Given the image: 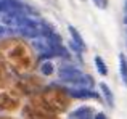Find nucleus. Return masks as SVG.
<instances>
[{
    "label": "nucleus",
    "instance_id": "1",
    "mask_svg": "<svg viewBox=\"0 0 127 119\" xmlns=\"http://www.w3.org/2000/svg\"><path fill=\"white\" fill-rule=\"evenodd\" d=\"M121 72H122V77H124V81L127 82V61L126 58L121 55Z\"/></svg>",
    "mask_w": 127,
    "mask_h": 119
},
{
    "label": "nucleus",
    "instance_id": "2",
    "mask_svg": "<svg viewBox=\"0 0 127 119\" xmlns=\"http://www.w3.org/2000/svg\"><path fill=\"white\" fill-rule=\"evenodd\" d=\"M96 68H98V71L101 72V74H108V69H106V66H105V63L101 61V58H96Z\"/></svg>",
    "mask_w": 127,
    "mask_h": 119
},
{
    "label": "nucleus",
    "instance_id": "3",
    "mask_svg": "<svg viewBox=\"0 0 127 119\" xmlns=\"http://www.w3.org/2000/svg\"><path fill=\"white\" fill-rule=\"evenodd\" d=\"M40 71L43 72V74H50V72L53 71V66L50 64V63H45V64H43L42 68H40Z\"/></svg>",
    "mask_w": 127,
    "mask_h": 119
},
{
    "label": "nucleus",
    "instance_id": "4",
    "mask_svg": "<svg viewBox=\"0 0 127 119\" xmlns=\"http://www.w3.org/2000/svg\"><path fill=\"white\" fill-rule=\"evenodd\" d=\"M101 90L105 92V95H106V98H108V101L111 103V92H109V89L106 87V84H101Z\"/></svg>",
    "mask_w": 127,
    "mask_h": 119
},
{
    "label": "nucleus",
    "instance_id": "5",
    "mask_svg": "<svg viewBox=\"0 0 127 119\" xmlns=\"http://www.w3.org/2000/svg\"><path fill=\"white\" fill-rule=\"evenodd\" d=\"M96 119H106L105 114H96Z\"/></svg>",
    "mask_w": 127,
    "mask_h": 119
}]
</instances>
